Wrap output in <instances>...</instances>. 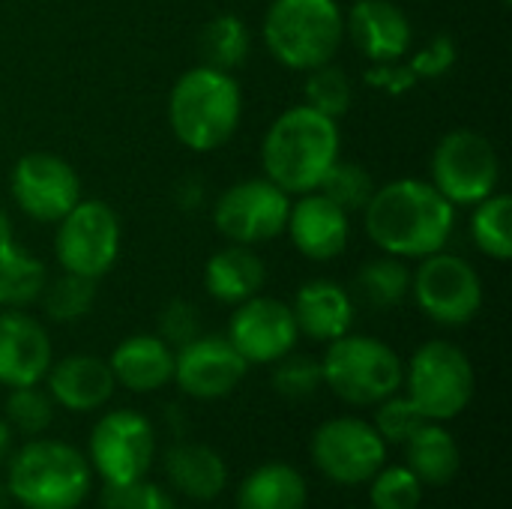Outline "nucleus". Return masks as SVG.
<instances>
[{
	"label": "nucleus",
	"mask_w": 512,
	"mask_h": 509,
	"mask_svg": "<svg viewBox=\"0 0 512 509\" xmlns=\"http://www.w3.org/2000/svg\"><path fill=\"white\" fill-rule=\"evenodd\" d=\"M363 228L384 255L420 261L447 249L456 231V207L429 180L402 177L375 186L363 207Z\"/></svg>",
	"instance_id": "nucleus-1"
},
{
	"label": "nucleus",
	"mask_w": 512,
	"mask_h": 509,
	"mask_svg": "<svg viewBox=\"0 0 512 509\" xmlns=\"http://www.w3.org/2000/svg\"><path fill=\"white\" fill-rule=\"evenodd\" d=\"M339 120L303 105L282 111L261 141V168L288 195L315 192L339 159Z\"/></svg>",
	"instance_id": "nucleus-2"
},
{
	"label": "nucleus",
	"mask_w": 512,
	"mask_h": 509,
	"mask_svg": "<svg viewBox=\"0 0 512 509\" xmlns=\"http://www.w3.org/2000/svg\"><path fill=\"white\" fill-rule=\"evenodd\" d=\"M243 117V90L231 72L213 66L186 69L168 96V123L174 138L192 153L225 147Z\"/></svg>",
	"instance_id": "nucleus-3"
},
{
	"label": "nucleus",
	"mask_w": 512,
	"mask_h": 509,
	"mask_svg": "<svg viewBox=\"0 0 512 509\" xmlns=\"http://www.w3.org/2000/svg\"><path fill=\"white\" fill-rule=\"evenodd\" d=\"M90 489L93 468L69 441L33 438L9 462L6 492L24 509H78Z\"/></svg>",
	"instance_id": "nucleus-4"
},
{
	"label": "nucleus",
	"mask_w": 512,
	"mask_h": 509,
	"mask_svg": "<svg viewBox=\"0 0 512 509\" xmlns=\"http://www.w3.org/2000/svg\"><path fill=\"white\" fill-rule=\"evenodd\" d=\"M261 36L285 69L312 72L339 54L345 12L336 0H270Z\"/></svg>",
	"instance_id": "nucleus-5"
},
{
	"label": "nucleus",
	"mask_w": 512,
	"mask_h": 509,
	"mask_svg": "<svg viewBox=\"0 0 512 509\" xmlns=\"http://www.w3.org/2000/svg\"><path fill=\"white\" fill-rule=\"evenodd\" d=\"M324 387L348 405L369 408L402 390V357L375 336L345 333L333 339L321 360Z\"/></svg>",
	"instance_id": "nucleus-6"
},
{
	"label": "nucleus",
	"mask_w": 512,
	"mask_h": 509,
	"mask_svg": "<svg viewBox=\"0 0 512 509\" xmlns=\"http://www.w3.org/2000/svg\"><path fill=\"white\" fill-rule=\"evenodd\" d=\"M402 387L426 420L447 423L471 405L477 375L471 357L459 345L447 339H432L411 354Z\"/></svg>",
	"instance_id": "nucleus-7"
},
{
	"label": "nucleus",
	"mask_w": 512,
	"mask_h": 509,
	"mask_svg": "<svg viewBox=\"0 0 512 509\" xmlns=\"http://www.w3.org/2000/svg\"><path fill=\"white\" fill-rule=\"evenodd\" d=\"M432 186L453 207H474L483 198L498 192L501 183V159L495 144L474 129L447 132L432 153L429 162Z\"/></svg>",
	"instance_id": "nucleus-8"
},
{
	"label": "nucleus",
	"mask_w": 512,
	"mask_h": 509,
	"mask_svg": "<svg viewBox=\"0 0 512 509\" xmlns=\"http://www.w3.org/2000/svg\"><path fill=\"white\" fill-rule=\"evenodd\" d=\"M411 297L420 312L441 327H465L483 309V279L477 267L453 252H432L411 270Z\"/></svg>",
	"instance_id": "nucleus-9"
},
{
	"label": "nucleus",
	"mask_w": 512,
	"mask_h": 509,
	"mask_svg": "<svg viewBox=\"0 0 512 509\" xmlns=\"http://www.w3.org/2000/svg\"><path fill=\"white\" fill-rule=\"evenodd\" d=\"M123 228L117 213L96 198H81L60 222L54 234V258L63 273L99 279L120 258Z\"/></svg>",
	"instance_id": "nucleus-10"
},
{
	"label": "nucleus",
	"mask_w": 512,
	"mask_h": 509,
	"mask_svg": "<svg viewBox=\"0 0 512 509\" xmlns=\"http://www.w3.org/2000/svg\"><path fill=\"white\" fill-rule=\"evenodd\" d=\"M87 447V462L102 477V483L126 486L144 480V474L150 471L156 456V432L144 414L132 408H117L96 420Z\"/></svg>",
	"instance_id": "nucleus-11"
},
{
	"label": "nucleus",
	"mask_w": 512,
	"mask_h": 509,
	"mask_svg": "<svg viewBox=\"0 0 512 509\" xmlns=\"http://www.w3.org/2000/svg\"><path fill=\"white\" fill-rule=\"evenodd\" d=\"M315 468L339 486H363L387 465V444L369 420L333 417L309 444Z\"/></svg>",
	"instance_id": "nucleus-12"
},
{
	"label": "nucleus",
	"mask_w": 512,
	"mask_h": 509,
	"mask_svg": "<svg viewBox=\"0 0 512 509\" xmlns=\"http://www.w3.org/2000/svg\"><path fill=\"white\" fill-rule=\"evenodd\" d=\"M291 195L267 177L228 186L213 204V225L228 243L258 246L285 234Z\"/></svg>",
	"instance_id": "nucleus-13"
},
{
	"label": "nucleus",
	"mask_w": 512,
	"mask_h": 509,
	"mask_svg": "<svg viewBox=\"0 0 512 509\" xmlns=\"http://www.w3.org/2000/svg\"><path fill=\"white\" fill-rule=\"evenodd\" d=\"M9 192L27 219L57 225L81 201V177L57 153L33 150L12 165Z\"/></svg>",
	"instance_id": "nucleus-14"
},
{
	"label": "nucleus",
	"mask_w": 512,
	"mask_h": 509,
	"mask_svg": "<svg viewBox=\"0 0 512 509\" xmlns=\"http://www.w3.org/2000/svg\"><path fill=\"white\" fill-rule=\"evenodd\" d=\"M300 330L288 303L255 294L237 303L228 321V342L249 366H267L297 348Z\"/></svg>",
	"instance_id": "nucleus-15"
},
{
	"label": "nucleus",
	"mask_w": 512,
	"mask_h": 509,
	"mask_svg": "<svg viewBox=\"0 0 512 509\" xmlns=\"http://www.w3.org/2000/svg\"><path fill=\"white\" fill-rule=\"evenodd\" d=\"M249 363L237 354L228 336H195L174 351L177 387L201 402L225 399L246 378Z\"/></svg>",
	"instance_id": "nucleus-16"
},
{
	"label": "nucleus",
	"mask_w": 512,
	"mask_h": 509,
	"mask_svg": "<svg viewBox=\"0 0 512 509\" xmlns=\"http://www.w3.org/2000/svg\"><path fill=\"white\" fill-rule=\"evenodd\" d=\"M345 36L369 63L405 60L414 48V27L393 0H354L345 15Z\"/></svg>",
	"instance_id": "nucleus-17"
},
{
	"label": "nucleus",
	"mask_w": 512,
	"mask_h": 509,
	"mask_svg": "<svg viewBox=\"0 0 512 509\" xmlns=\"http://www.w3.org/2000/svg\"><path fill=\"white\" fill-rule=\"evenodd\" d=\"M285 231L294 249L309 261H333L348 249L351 240V213L333 204L327 195L306 192L291 201Z\"/></svg>",
	"instance_id": "nucleus-18"
},
{
	"label": "nucleus",
	"mask_w": 512,
	"mask_h": 509,
	"mask_svg": "<svg viewBox=\"0 0 512 509\" xmlns=\"http://www.w3.org/2000/svg\"><path fill=\"white\" fill-rule=\"evenodd\" d=\"M54 363L51 339L45 327L24 309L0 312V384L33 387L45 381Z\"/></svg>",
	"instance_id": "nucleus-19"
},
{
	"label": "nucleus",
	"mask_w": 512,
	"mask_h": 509,
	"mask_svg": "<svg viewBox=\"0 0 512 509\" xmlns=\"http://www.w3.org/2000/svg\"><path fill=\"white\" fill-rule=\"evenodd\" d=\"M45 384H48V396L54 399V405L72 414L99 411L117 390L108 360L93 357V354H69L51 363Z\"/></svg>",
	"instance_id": "nucleus-20"
},
{
	"label": "nucleus",
	"mask_w": 512,
	"mask_h": 509,
	"mask_svg": "<svg viewBox=\"0 0 512 509\" xmlns=\"http://www.w3.org/2000/svg\"><path fill=\"white\" fill-rule=\"evenodd\" d=\"M291 312H294L300 336L330 345L333 339L351 333L357 309H354V297L339 282L312 279L297 291Z\"/></svg>",
	"instance_id": "nucleus-21"
},
{
	"label": "nucleus",
	"mask_w": 512,
	"mask_h": 509,
	"mask_svg": "<svg viewBox=\"0 0 512 509\" xmlns=\"http://www.w3.org/2000/svg\"><path fill=\"white\" fill-rule=\"evenodd\" d=\"M111 375L129 393H156L174 381V348L153 333L123 339L108 357Z\"/></svg>",
	"instance_id": "nucleus-22"
},
{
	"label": "nucleus",
	"mask_w": 512,
	"mask_h": 509,
	"mask_svg": "<svg viewBox=\"0 0 512 509\" xmlns=\"http://www.w3.org/2000/svg\"><path fill=\"white\" fill-rule=\"evenodd\" d=\"M267 285V267L252 246L228 243L210 255L204 267V288L216 303L237 306Z\"/></svg>",
	"instance_id": "nucleus-23"
},
{
	"label": "nucleus",
	"mask_w": 512,
	"mask_h": 509,
	"mask_svg": "<svg viewBox=\"0 0 512 509\" xmlns=\"http://www.w3.org/2000/svg\"><path fill=\"white\" fill-rule=\"evenodd\" d=\"M165 477L174 492L192 501H216L228 483L225 459L207 444H174L165 456Z\"/></svg>",
	"instance_id": "nucleus-24"
},
{
	"label": "nucleus",
	"mask_w": 512,
	"mask_h": 509,
	"mask_svg": "<svg viewBox=\"0 0 512 509\" xmlns=\"http://www.w3.org/2000/svg\"><path fill=\"white\" fill-rule=\"evenodd\" d=\"M402 447H405V459H408L405 468L423 486H447L462 468V450H459L456 438L441 423L426 420Z\"/></svg>",
	"instance_id": "nucleus-25"
},
{
	"label": "nucleus",
	"mask_w": 512,
	"mask_h": 509,
	"mask_svg": "<svg viewBox=\"0 0 512 509\" xmlns=\"http://www.w3.org/2000/svg\"><path fill=\"white\" fill-rule=\"evenodd\" d=\"M309 486L288 462L258 465L237 489V509H306Z\"/></svg>",
	"instance_id": "nucleus-26"
},
{
	"label": "nucleus",
	"mask_w": 512,
	"mask_h": 509,
	"mask_svg": "<svg viewBox=\"0 0 512 509\" xmlns=\"http://www.w3.org/2000/svg\"><path fill=\"white\" fill-rule=\"evenodd\" d=\"M198 48H201V63L204 66L234 72L249 60L252 36H249V27H246V21L240 15L222 12V15L210 18L201 27Z\"/></svg>",
	"instance_id": "nucleus-27"
},
{
	"label": "nucleus",
	"mask_w": 512,
	"mask_h": 509,
	"mask_svg": "<svg viewBox=\"0 0 512 509\" xmlns=\"http://www.w3.org/2000/svg\"><path fill=\"white\" fill-rule=\"evenodd\" d=\"M354 291L366 306H372L378 312L393 309L411 294V267L393 255L372 258L357 270Z\"/></svg>",
	"instance_id": "nucleus-28"
},
{
	"label": "nucleus",
	"mask_w": 512,
	"mask_h": 509,
	"mask_svg": "<svg viewBox=\"0 0 512 509\" xmlns=\"http://www.w3.org/2000/svg\"><path fill=\"white\" fill-rule=\"evenodd\" d=\"M48 282L45 264L33 258L27 249L12 243L0 255V306L3 309H27L42 297Z\"/></svg>",
	"instance_id": "nucleus-29"
},
{
	"label": "nucleus",
	"mask_w": 512,
	"mask_h": 509,
	"mask_svg": "<svg viewBox=\"0 0 512 509\" xmlns=\"http://www.w3.org/2000/svg\"><path fill=\"white\" fill-rule=\"evenodd\" d=\"M471 240L483 255L492 261H510L512 258V201L510 195L495 192L474 204L471 216Z\"/></svg>",
	"instance_id": "nucleus-30"
},
{
	"label": "nucleus",
	"mask_w": 512,
	"mask_h": 509,
	"mask_svg": "<svg viewBox=\"0 0 512 509\" xmlns=\"http://www.w3.org/2000/svg\"><path fill=\"white\" fill-rule=\"evenodd\" d=\"M42 309L57 324H75L90 315L96 303V279L63 273L57 279H48L42 288Z\"/></svg>",
	"instance_id": "nucleus-31"
},
{
	"label": "nucleus",
	"mask_w": 512,
	"mask_h": 509,
	"mask_svg": "<svg viewBox=\"0 0 512 509\" xmlns=\"http://www.w3.org/2000/svg\"><path fill=\"white\" fill-rule=\"evenodd\" d=\"M303 96H306V105L339 120L351 111V102H354V87H351V78L345 75V69L333 66V63H324L312 72H306V84H303Z\"/></svg>",
	"instance_id": "nucleus-32"
},
{
	"label": "nucleus",
	"mask_w": 512,
	"mask_h": 509,
	"mask_svg": "<svg viewBox=\"0 0 512 509\" xmlns=\"http://www.w3.org/2000/svg\"><path fill=\"white\" fill-rule=\"evenodd\" d=\"M318 192L327 195L333 204H339L345 213H357V210L363 213V207L369 204V198L375 192V180L360 162L336 159L333 168L324 174Z\"/></svg>",
	"instance_id": "nucleus-33"
},
{
	"label": "nucleus",
	"mask_w": 512,
	"mask_h": 509,
	"mask_svg": "<svg viewBox=\"0 0 512 509\" xmlns=\"http://www.w3.org/2000/svg\"><path fill=\"white\" fill-rule=\"evenodd\" d=\"M3 417H6V423L12 429L36 438L54 420V399L48 396V390H39V384H33V387H12L9 396H6Z\"/></svg>",
	"instance_id": "nucleus-34"
},
{
	"label": "nucleus",
	"mask_w": 512,
	"mask_h": 509,
	"mask_svg": "<svg viewBox=\"0 0 512 509\" xmlns=\"http://www.w3.org/2000/svg\"><path fill=\"white\" fill-rule=\"evenodd\" d=\"M372 509H420L423 483L405 465H384L369 480Z\"/></svg>",
	"instance_id": "nucleus-35"
},
{
	"label": "nucleus",
	"mask_w": 512,
	"mask_h": 509,
	"mask_svg": "<svg viewBox=\"0 0 512 509\" xmlns=\"http://www.w3.org/2000/svg\"><path fill=\"white\" fill-rule=\"evenodd\" d=\"M324 387V375H321V360L309 357V354H285L282 360H276L273 369V390L291 402H303L312 399L318 390Z\"/></svg>",
	"instance_id": "nucleus-36"
},
{
	"label": "nucleus",
	"mask_w": 512,
	"mask_h": 509,
	"mask_svg": "<svg viewBox=\"0 0 512 509\" xmlns=\"http://www.w3.org/2000/svg\"><path fill=\"white\" fill-rule=\"evenodd\" d=\"M423 423H426V417L417 411V405L408 396L393 393V396H387V399L378 402V411H375V423L372 426L384 438L387 447L390 444H399L402 447Z\"/></svg>",
	"instance_id": "nucleus-37"
},
{
	"label": "nucleus",
	"mask_w": 512,
	"mask_h": 509,
	"mask_svg": "<svg viewBox=\"0 0 512 509\" xmlns=\"http://www.w3.org/2000/svg\"><path fill=\"white\" fill-rule=\"evenodd\" d=\"M456 60H459V48H456L453 36L435 33L417 51L411 48L405 63L411 66V72L417 75V81H435V78H444L456 66Z\"/></svg>",
	"instance_id": "nucleus-38"
},
{
	"label": "nucleus",
	"mask_w": 512,
	"mask_h": 509,
	"mask_svg": "<svg viewBox=\"0 0 512 509\" xmlns=\"http://www.w3.org/2000/svg\"><path fill=\"white\" fill-rule=\"evenodd\" d=\"M102 509H177L168 489L156 483H126V486H102Z\"/></svg>",
	"instance_id": "nucleus-39"
},
{
	"label": "nucleus",
	"mask_w": 512,
	"mask_h": 509,
	"mask_svg": "<svg viewBox=\"0 0 512 509\" xmlns=\"http://www.w3.org/2000/svg\"><path fill=\"white\" fill-rule=\"evenodd\" d=\"M159 336L171 348H183L195 336H201V318L198 309L189 300H171L159 315Z\"/></svg>",
	"instance_id": "nucleus-40"
},
{
	"label": "nucleus",
	"mask_w": 512,
	"mask_h": 509,
	"mask_svg": "<svg viewBox=\"0 0 512 509\" xmlns=\"http://www.w3.org/2000/svg\"><path fill=\"white\" fill-rule=\"evenodd\" d=\"M366 84L387 93V96H405L408 90L417 87V75L405 60H390V63H372L366 69Z\"/></svg>",
	"instance_id": "nucleus-41"
},
{
	"label": "nucleus",
	"mask_w": 512,
	"mask_h": 509,
	"mask_svg": "<svg viewBox=\"0 0 512 509\" xmlns=\"http://www.w3.org/2000/svg\"><path fill=\"white\" fill-rule=\"evenodd\" d=\"M180 195H189V201L183 204V210H195L198 204H204V183H198V180H183L180 186H177V198Z\"/></svg>",
	"instance_id": "nucleus-42"
},
{
	"label": "nucleus",
	"mask_w": 512,
	"mask_h": 509,
	"mask_svg": "<svg viewBox=\"0 0 512 509\" xmlns=\"http://www.w3.org/2000/svg\"><path fill=\"white\" fill-rule=\"evenodd\" d=\"M15 243V228H12V219H9V213L0 207V255L9 249Z\"/></svg>",
	"instance_id": "nucleus-43"
},
{
	"label": "nucleus",
	"mask_w": 512,
	"mask_h": 509,
	"mask_svg": "<svg viewBox=\"0 0 512 509\" xmlns=\"http://www.w3.org/2000/svg\"><path fill=\"white\" fill-rule=\"evenodd\" d=\"M12 453V426L6 423V417H0V465L9 459Z\"/></svg>",
	"instance_id": "nucleus-44"
},
{
	"label": "nucleus",
	"mask_w": 512,
	"mask_h": 509,
	"mask_svg": "<svg viewBox=\"0 0 512 509\" xmlns=\"http://www.w3.org/2000/svg\"><path fill=\"white\" fill-rule=\"evenodd\" d=\"M9 507V492H6V486L0 483V509Z\"/></svg>",
	"instance_id": "nucleus-45"
},
{
	"label": "nucleus",
	"mask_w": 512,
	"mask_h": 509,
	"mask_svg": "<svg viewBox=\"0 0 512 509\" xmlns=\"http://www.w3.org/2000/svg\"><path fill=\"white\" fill-rule=\"evenodd\" d=\"M498 3H504V6H510L512 0H498Z\"/></svg>",
	"instance_id": "nucleus-46"
}]
</instances>
